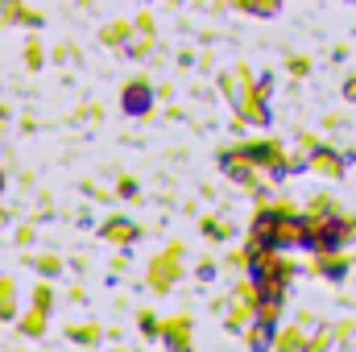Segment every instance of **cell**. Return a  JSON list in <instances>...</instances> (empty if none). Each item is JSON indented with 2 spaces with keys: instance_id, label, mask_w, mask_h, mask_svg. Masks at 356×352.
<instances>
[{
  "instance_id": "1",
  "label": "cell",
  "mask_w": 356,
  "mask_h": 352,
  "mask_svg": "<svg viewBox=\"0 0 356 352\" xmlns=\"http://www.w3.org/2000/svg\"><path fill=\"white\" fill-rule=\"evenodd\" d=\"M145 108H149V88L145 83L124 91V112H145Z\"/></svg>"
},
{
  "instance_id": "2",
  "label": "cell",
  "mask_w": 356,
  "mask_h": 352,
  "mask_svg": "<svg viewBox=\"0 0 356 352\" xmlns=\"http://www.w3.org/2000/svg\"><path fill=\"white\" fill-rule=\"evenodd\" d=\"M315 170L319 175H340V158L336 154H315Z\"/></svg>"
}]
</instances>
